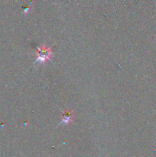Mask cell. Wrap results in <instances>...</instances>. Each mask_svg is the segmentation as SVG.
<instances>
[{"label":"cell","instance_id":"2","mask_svg":"<svg viewBox=\"0 0 156 157\" xmlns=\"http://www.w3.org/2000/svg\"><path fill=\"white\" fill-rule=\"evenodd\" d=\"M62 117H63V119H62V121H61V122L60 123V124H70V122H72V121H73V111L67 110L65 112H63Z\"/></svg>","mask_w":156,"mask_h":157},{"label":"cell","instance_id":"1","mask_svg":"<svg viewBox=\"0 0 156 157\" xmlns=\"http://www.w3.org/2000/svg\"><path fill=\"white\" fill-rule=\"evenodd\" d=\"M38 58L35 63H41V64H45L47 60H50L52 56V52L50 51V48L46 47L44 44H43L41 47H38Z\"/></svg>","mask_w":156,"mask_h":157}]
</instances>
